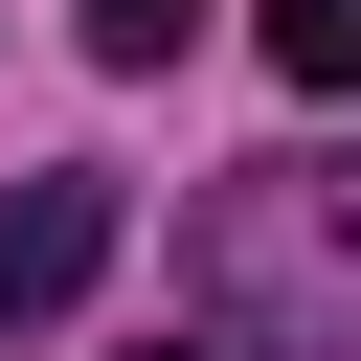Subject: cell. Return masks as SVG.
Instances as JSON below:
<instances>
[{
  "label": "cell",
  "instance_id": "cell-1",
  "mask_svg": "<svg viewBox=\"0 0 361 361\" xmlns=\"http://www.w3.org/2000/svg\"><path fill=\"white\" fill-rule=\"evenodd\" d=\"M203 316L226 361H361V158H248L203 203Z\"/></svg>",
  "mask_w": 361,
  "mask_h": 361
},
{
  "label": "cell",
  "instance_id": "cell-2",
  "mask_svg": "<svg viewBox=\"0 0 361 361\" xmlns=\"http://www.w3.org/2000/svg\"><path fill=\"white\" fill-rule=\"evenodd\" d=\"M90 271H113V180H90V158H68V180H0V338H45Z\"/></svg>",
  "mask_w": 361,
  "mask_h": 361
},
{
  "label": "cell",
  "instance_id": "cell-3",
  "mask_svg": "<svg viewBox=\"0 0 361 361\" xmlns=\"http://www.w3.org/2000/svg\"><path fill=\"white\" fill-rule=\"evenodd\" d=\"M248 45H271L293 90H361V0H248Z\"/></svg>",
  "mask_w": 361,
  "mask_h": 361
},
{
  "label": "cell",
  "instance_id": "cell-4",
  "mask_svg": "<svg viewBox=\"0 0 361 361\" xmlns=\"http://www.w3.org/2000/svg\"><path fill=\"white\" fill-rule=\"evenodd\" d=\"M68 23H90V68H180V23H203V0H68Z\"/></svg>",
  "mask_w": 361,
  "mask_h": 361
},
{
  "label": "cell",
  "instance_id": "cell-5",
  "mask_svg": "<svg viewBox=\"0 0 361 361\" xmlns=\"http://www.w3.org/2000/svg\"><path fill=\"white\" fill-rule=\"evenodd\" d=\"M158 361H180V338H158Z\"/></svg>",
  "mask_w": 361,
  "mask_h": 361
}]
</instances>
